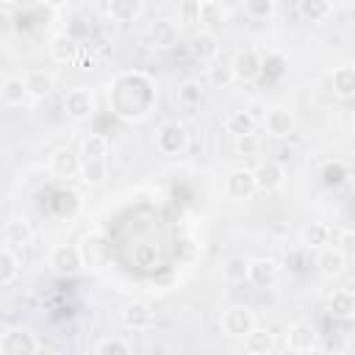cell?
Returning <instances> with one entry per match:
<instances>
[{"instance_id":"1","label":"cell","mask_w":355,"mask_h":355,"mask_svg":"<svg viewBox=\"0 0 355 355\" xmlns=\"http://www.w3.org/2000/svg\"><path fill=\"white\" fill-rule=\"evenodd\" d=\"M155 103V86L144 72H125L108 83V105L119 119L139 122L150 116Z\"/></svg>"},{"instance_id":"2","label":"cell","mask_w":355,"mask_h":355,"mask_svg":"<svg viewBox=\"0 0 355 355\" xmlns=\"http://www.w3.org/2000/svg\"><path fill=\"white\" fill-rule=\"evenodd\" d=\"M47 266L53 275L58 277H72L78 275L80 269H86L83 263V252H80V244H55L47 255Z\"/></svg>"},{"instance_id":"3","label":"cell","mask_w":355,"mask_h":355,"mask_svg":"<svg viewBox=\"0 0 355 355\" xmlns=\"http://www.w3.org/2000/svg\"><path fill=\"white\" fill-rule=\"evenodd\" d=\"M155 150L161 155H183L189 150V130L183 122H161V128L155 130Z\"/></svg>"},{"instance_id":"4","label":"cell","mask_w":355,"mask_h":355,"mask_svg":"<svg viewBox=\"0 0 355 355\" xmlns=\"http://www.w3.org/2000/svg\"><path fill=\"white\" fill-rule=\"evenodd\" d=\"M39 349L42 344L28 327H6L0 333V355H36Z\"/></svg>"},{"instance_id":"5","label":"cell","mask_w":355,"mask_h":355,"mask_svg":"<svg viewBox=\"0 0 355 355\" xmlns=\"http://www.w3.org/2000/svg\"><path fill=\"white\" fill-rule=\"evenodd\" d=\"M255 327V313L247 305H230L219 316V330L227 338H244Z\"/></svg>"},{"instance_id":"6","label":"cell","mask_w":355,"mask_h":355,"mask_svg":"<svg viewBox=\"0 0 355 355\" xmlns=\"http://www.w3.org/2000/svg\"><path fill=\"white\" fill-rule=\"evenodd\" d=\"M64 111L72 122H89L94 116V94L86 86H75L64 94Z\"/></svg>"},{"instance_id":"7","label":"cell","mask_w":355,"mask_h":355,"mask_svg":"<svg viewBox=\"0 0 355 355\" xmlns=\"http://www.w3.org/2000/svg\"><path fill=\"white\" fill-rule=\"evenodd\" d=\"M230 67H233V75H236L239 83H255L263 75V58H261L258 50H250V47L233 53Z\"/></svg>"},{"instance_id":"8","label":"cell","mask_w":355,"mask_h":355,"mask_svg":"<svg viewBox=\"0 0 355 355\" xmlns=\"http://www.w3.org/2000/svg\"><path fill=\"white\" fill-rule=\"evenodd\" d=\"M255 191H258V183H255V169L236 166V169H230V172H227V178H225V194H227L230 200L244 202V200H250Z\"/></svg>"},{"instance_id":"9","label":"cell","mask_w":355,"mask_h":355,"mask_svg":"<svg viewBox=\"0 0 355 355\" xmlns=\"http://www.w3.org/2000/svg\"><path fill=\"white\" fill-rule=\"evenodd\" d=\"M80 164H83V158H80L75 150L58 147V150H53V155H50V161H47V169H50L53 178L69 180V178H78V175H80Z\"/></svg>"},{"instance_id":"10","label":"cell","mask_w":355,"mask_h":355,"mask_svg":"<svg viewBox=\"0 0 355 355\" xmlns=\"http://www.w3.org/2000/svg\"><path fill=\"white\" fill-rule=\"evenodd\" d=\"M286 347L291 352H316L319 349V333L311 322H294L286 330Z\"/></svg>"},{"instance_id":"11","label":"cell","mask_w":355,"mask_h":355,"mask_svg":"<svg viewBox=\"0 0 355 355\" xmlns=\"http://www.w3.org/2000/svg\"><path fill=\"white\" fill-rule=\"evenodd\" d=\"M347 255L338 250V247H322V250H316V272L324 277V280H336V277H341L344 272H347Z\"/></svg>"},{"instance_id":"12","label":"cell","mask_w":355,"mask_h":355,"mask_svg":"<svg viewBox=\"0 0 355 355\" xmlns=\"http://www.w3.org/2000/svg\"><path fill=\"white\" fill-rule=\"evenodd\" d=\"M255 183H258V191H263V194L283 189V183H286V166L280 161H272V158L258 161V166H255Z\"/></svg>"},{"instance_id":"13","label":"cell","mask_w":355,"mask_h":355,"mask_svg":"<svg viewBox=\"0 0 355 355\" xmlns=\"http://www.w3.org/2000/svg\"><path fill=\"white\" fill-rule=\"evenodd\" d=\"M263 128H266L269 136L283 139V136L294 133L297 116H294L288 108H283V105H272V108H266V114H263Z\"/></svg>"},{"instance_id":"14","label":"cell","mask_w":355,"mask_h":355,"mask_svg":"<svg viewBox=\"0 0 355 355\" xmlns=\"http://www.w3.org/2000/svg\"><path fill=\"white\" fill-rule=\"evenodd\" d=\"M219 47H222V42H219V36H216L214 31H200V33H194L191 42H189L191 58H197V61H202V64H214L216 55H219Z\"/></svg>"},{"instance_id":"15","label":"cell","mask_w":355,"mask_h":355,"mask_svg":"<svg viewBox=\"0 0 355 355\" xmlns=\"http://www.w3.org/2000/svg\"><path fill=\"white\" fill-rule=\"evenodd\" d=\"M47 53H50V58H53L55 64H67V67H69V64L78 61L80 47H78V42H75L67 31H61V33H53V36H50Z\"/></svg>"},{"instance_id":"16","label":"cell","mask_w":355,"mask_h":355,"mask_svg":"<svg viewBox=\"0 0 355 355\" xmlns=\"http://www.w3.org/2000/svg\"><path fill=\"white\" fill-rule=\"evenodd\" d=\"M3 241L14 250H25L33 244V227L25 216H11L6 225H3Z\"/></svg>"},{"instance_id":"17","label":"cell","mask_w":355,"mask_h":355,"mask_svg":"<svg viewBox=\"0 0 355 355\" xmlns=\"http://www.w3.org/2000/svg\"><path fill=\"white\" fill-rule=\"evenodd\" d=\"M277 277H280V269H277V263L272 258H252L250 261L247 280L255 288H275L277 286Z\"/></svg>"},{"instance_id":"18","label":"cell","mask_w":355,"mask_h":355,"mask_svg":"<svg viewBox=\"0 0 355 355\" xmlns=\"http://www.w3.org/2000/svg\"><path fill=\"white\" fill-rule=\"evenodd\" d=\"M80 252H83L86 269H100V266H105V261H108V244H105V239H103L100 233L83 236V239H80Z\"/></svg>"},{"instance_id":"19","label":"cell","mask_w":355,"mask_h":355,"mask_svg":"<svg viewBox=\"0 0 355 355\" xmlns=\"http://www.w3.org/2000/svg\"><path fill=\"white\" fill-rule=\"evenodd\" d=\"M119 319L128 330H147L153 324V308L144 300H133L119 311Z\"/></svg>"},{"instance_id":"20","label":"cell","mask_w":355,"mask_h":355,"mask_svg":"<svg viewBox=\"0 0 355 355\" xmlns=\"http://www.w3.org/2000/svg\"><path fill=\"white\" fill-rule=\"evenodd\" d=\"M227 19V11L219 0H197V22L202 25V31H222Z\"/></svg>"},{"instance_id":"21","label":"cell","mask_w":355,"mask_h":355,"mask_svg":"<svg viewBox=\"0 0 355 355\" xmlns=\"http://www.w3.org/2000/svg\"><path fill=\"white\" fill-rule=\"evenodd\" d=\"M28 83H25V75H6L3 83H0V100L3 105L14 108V105H22L28 100Z\"/></svg>"},{"instance_id":"22","label":"cell","mask_w":355,"mask_h":355,"mask_svg":"<svg viewBox=\"0 0 355 355\" xmlns=\"http://www.w3.org/2000/svg\"><path fill=\"white\" fill-rule=\"evenodd\" d=\"M333 92L341 100H352L355 97V64H338L330 75Z\"/></svg>"},{"instance_id":"23","label":"cell","mask_w":355,"mask_h":355,"mask_svg":"<svg viewBox=\"0 0 355 355\" xmlns=\"http://www.w3.org/2000/svg\"><path fill=\"white\" fill-rule=\"evenodd\" d=\"M80 183L89 189H97L108 180V161L105 158H83L80 164Z\"/></svg>"},{"instance_id":"24","label":"cell","mask_w":355,"mask_h":355,"mask_svg":"<svg viewBox=\"0 0 355 355\" xmlns=\"http://www.w3.org/2000/svg\"><path fill=\"white\" fill-rule=\"evenodd\" d=\"M105 11L114 22H133L144 11V0H105Z\"/></svg>"},{"instance_id":"25","label":"cell","mask_w":355,"mask_h":355,"mask_svg":"<svg viewBox=\"0 0 355 355\" xmlns=\"http://www.w3.org/2000/svg\"><path fill=\"white\" fill-rule=\"evenodd\" d=\"M19 272H22V258L17 255L14 247L3 244V250H0V286L8 288L19 277Z\"/></svg>"},{"instance_id":"26","label":"cell","mask_w":355,"mask_h":355,"mask_svg":"<svg viewBox=\"0 0 355 355\" xmlns=\"http://www.w3.org/2000/svg\"><path fill=\"white\" fill-rule=\"evenodd\" d=\"M244 349L250 352V355H269L272 349H275V333L272 330H266V327H252L244 338Z\"/></svg>"},{"instance_id":"27","label":"cell","mask_w":355,"mask_h":355,"mask_svg":"<svg viewBox=\"0 0 355 355\" xmlns=\"http://www.w3.org/2000/svg\"><path fill=\"white\" fill-rule=\"evenodd\" d=\"M327 308L336 319H355V291L349 288H336L327 300Z\"/></svg>"},{"instance_id":"28","label":"cell","mask_w":355,"mask_h":355,"mask_svg":"<svg viewBox=\"0 0 355 355\" xmlns=\"http://www.w3.org/2000/svg\"><path fill=\"white\" fill-rule=\"evenodd\" d=\"M25 83H28V94H31L33 100H44V97H50L53 89H55V78H53L50 72H44V69L28 72V75H25Z\"/></svg>"},{"instance_id":"29","label":"cell","mask_w":355,"mask_h":355,"mask_svg":"<svg viewBox=\"0 0 355 355\" xmlns=\"http://www.w3.org/2000/svg\"><path fill=\"white\" fill-rule=\"evenodd\" d=\"M330 239H333V230H330L327 222H311L302 230V244L308 250H322V247L330 244Z\"/></svg>"},{"instance_id":"30","label":"cell","mask_w":355,"mask_h":355,"mask_svg":"<svg viewBox=\"0 0 355 355\" xmlns=\"http://www.w3.org/2000/svg\"><path fill=\"white\" fill-rule=\"evenodd\" d=\"M178 25L172 22V19H158L155 25H153V31H150V39H153V44L155 47H161V50H169V47H175L178 44Z\"/></svg>"},{"instance_id":"31","label":"cell","mask_w":355,"mask_h":355,"mask_svg":"<svg viewBox=\"0 0 355 355\" xmlns=\"http://www.w3.org/2000/svg\"><path fill=\"white\" fill-rule=\"evenodd\" d=\"M300 17L305 22H324L333 17V0H300Z\"/></svg>"},{"instance_id":"32","label":"cell","mask_w":355,"mask_h":355,"mask_svg":"<svg viewBox=\"0 0 355 355\" xmlns=\"http://www.w3.org/2000/svg\"><path fill=\"white\" fill-rule=\"evenodd\" d=\"M255 125H258V122H255V116H252L250 111H233V114H227V119H225V130L233 133V136L252 133Z\"/></svg>"},{"instance_id":"33","label":"cell","mask_w":355,"mask_h":355,"mask_svg":"<svg viewBox=\"0 0 355 355\" xmlns=\"http://www.w3.org/2000/svg\"><path fill=\"white\" fill-rule=\"evenodd\" d=\"M247 272H250V261H247L244 255H230V258H225V263H222V277L230 280V283L247 280Z\"/></svg>"},{"instance_id":"34","label":"cell","mask_w":355,"mask_h":355,"mask_svg":"<svg viewBox=\"0 0 355 355\" xmlns=\"http://www.w3.org/2000/svg\"><path fill=\"white\" fill-rule=\"evenodd\" d=\"M233 80H236V75H233L230 61H214V64L208 67V83H211L214 89H227Z\"/></svg>"},{"instance_id":"35","label":"cell","mask_w":355,"mask_h":355,"mask_svg":"<svg viewBox=\"0 0 355 355\" xmlns=\"http://www.w3.org/2000/svg\"><path fill=\"white\" fill-rule=\"evenodd\" d=\"M80 158H108V139L100 133H89L80 141Z\"/></svg>"},{"instance_id":"36","label":"cell","mask_w":355,"mask_h":355,"mask_svg":"<svg viewBox=\"0 0 355 355\" xmlns=\"http://www.w3.org/2000/svg\"><path fill=\"white\" fill-rule=\"evenodd\" d=\"M130 344L125 341V338H119V336H105V338H100L94 347H92V352L94 355H130Z\"/></svg>"},{"instance_id":"37","label":"cell","mask_w":355,"mask_h":355,"mask_svg":"<svg viewBox=\"0 0 355 355\" xmlns=\"http://www.w3.org/2000/svg\"><path fill=\"white\" fill-rule=\"evenodd\" d=\"M178 100H180L183 105H197V103L202 100V83L194 80V78L180 80V83H178Z\"/></svg>"},{"instance_id":"38","label":"cell","mask_w":355,"mask_h":355,"mask_svg":"<svg viewBox=\"0 0 355 355\" xmlns=\"http://www.w3.org/2000/svg\"><path fill=\"white\" fill-rule=\"evenodd\" d=\"M133 263L141 266V269H153L158 263V247L155 244H147V241L136 244L133 247Z\"/></svg>"},{"instance_id":"39","label":"cell","mask_w":355,"mask_h":355,"mask_svg":"<svg viewBox=\"0 0 355 355\" xmlns=\"http://www.w3.org/2000/svg\"><path fill=\"white\" fill-rule=\"evenodd\" d=\"M261 153V136L252 130V133H244V136H236V155L241 158H255Z\"/></svg>"},{"instance_id":"40","label":"cell","mask_w":355,"mask_h":355,"mask_svg":"<svg viewBox=\"0 0 355 355\" xmlns=\"http://www.w3.org/2000/svg\"><path fill=\"white\" fill-rule=\"evenodd\" d=\"M277 8V0H244V11L252 19H269Z\"/></svg>"},{"instance_id":"41","label":"cell","mask_w":355,"mask_h":355,"mask_svg":"<svg viewBox=\"0 0 355 355\" xmlns=\"http://www.w3.org/2000/svg\"><path fill=\"white\" fill-rule=\"evenodd\" d=\"M322 180H324V186H341L347 180V166L341 161H327L322 166Z\"/></svg>"},{"instance_id":"42","label":"cell","mask_w":355,"mask_h":355,"mask_svg":"<svg viewBox=\"0 0 355 355\" xmlns=\"http://www.w3.org/2000/svg\"><path fill=\"white\" fill-rule=\"evenodd\" d=\"M319 349H322V352H347V349H349V341L333 333V336H327L324 341H319Z\"/></svg>"},{"instance_id":"43","label":"cell","mask_w":355,"mask_h":355,"mask_svg":"<svg viewBox=\"0 0 355 355\" xmlns=\"http://www.w3.org/2000/svg\"><path fill=\"white\" fill-rule=\"evenodd\" d=\"M336 247H338L347 258H355V230H341L338 239H336Z\"/></svg>"},{"instance_id":"44","label":"cell","mask_w":355,"mask_h":355,"mask_svg":"<svg viewBox=\"0 0 355 355\" xmlns=\"http://www.w3.org/2000/svg\"><path fill=\"white\" fill-rule=\"evenodd\" d=\"M263 72L266 75H283L286 72V58L283 55H266V61H263Z\"/></svg>"},{"instance_id":"45","label":"cell","mask_w":355,"mask_h":355,"mask_svg":"<svg viewBox=\"0 0 355 355\" xmlns=\"http://www.w3.org/2000/svg\"><path fill=\"white\" fill-rule=\"evenodd\" d=\"M0 22H3V36H8L11 33V8L0 11Z\"/></svg>"},{"instance_id":"46","label":"cell","mask_w":355,"mask_h":355,"mask_svg":"<svg viewBox=\"0 0 355 355\" xmlns=\"http://www.w3.org/2000/svg\"><path fill=\"white\" fill-rule=\"evenodd\" d=\"M67 3H69V0H44V6H47V8H53V11L67 8Z\"/></svg>"},{"instance_id":"47","label":"cell","mask_w":355,"mask_h":355,"mask_svg":"<svg viewBox=\"0 0 355 355\" xmlns=\"http://www.w3.org/2000/svg\"><path fill=\"white\" fill-rule=\"evenodd\" d=\"M3 3V8H11V6H17V3H22V0H0Z\"/></svg>"},{"instance_id":"48","label":"cell","mask_w":355,"mask_h":355,"mask_svg":"<svg viewBox=\"0 0 355 355\" xmlns=\"http://www.w3.org/2000/svg\"><path fill=\"white\" fill-rule=\"evenodd\" d=\"M352 130H355V114H352Z\"/></svg>"}]
</instances>
